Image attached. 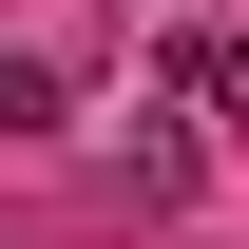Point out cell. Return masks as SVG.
Masks as SVG:
<instances>
[{
    "label": "cell",
    "instance_id": "obj_1",
    "mask_svg": "<svg viewBox=\"0 0 249 249\" xmlns=\"http://www.w3.org/2000/svg\"><path fill=\"white\" fill-rule=\"evenodd\" d=\"M0 134H58V77L38 58H0Z\"/></svg>",
    "mask_w": 249,
    "mask_h": 249
}]
</instances>
